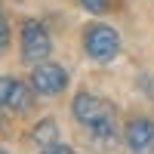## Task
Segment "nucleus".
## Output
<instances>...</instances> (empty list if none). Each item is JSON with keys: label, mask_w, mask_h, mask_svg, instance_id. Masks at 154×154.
Wrapping results in <instances>:
<instances>
[{"label": "nucleus", "mask_w": 154, "mask_h": 154, "mask_svg": "<svg viewBox=\"0 0 154 154\" xmlns=\"http://www.w3.org/2000/svg\"><path fill=\"white\" fill-rule=\"evenodd\" d=\"M83 49L89 53V59L96 62H114L120 53V34L108 28V25H89L83 31Z\"/></svg>", "instance_id": "nucleus-2"}, {"label": "nucleus", "mask_w": 154, "mask_h": 154, "mask_svg": "<svg viewBox=\"0 0 154 154\" xmlns=\"http://www.w3.org/2000/svg\"><path fill=\"white\" fill-rule=\"evenodd\" d=\"M31 83L40 96H59L68 86V74H65V68L53 65V62H40V65H34Z\"/></svg>", "instance_id": "nucleus-4"}, {"label": "nucleus", "mask_w": 154, "mask_h": 154, "mask_svg": "<svg viewBox=\"0 0 154 154\" xmlns=\"http://www.w3.org/2000/svg\"><path fill=\"white\" fill-rule=\"evenodd\" d=\"M3 154H9V151H3Z\"/></svg>", "instance_id": "nucleus-11"}, {"label": "nucleus", "mask_w": 154, "mask_h": 154, "mask_svg": "<svg viewBox=\"0 0 154 154\" xmlns=\"http://www.w3.org/2000/svg\"><path fill=\"white\" fill-rule=\"evenodd\" d=\"M40 154H74L71 148H65V145H46Z\"/></svg>", "instance_id": "nucleus-9"}, {"label": "nucleus", "mask_w": 154, "mask_h": 154, "mask_svg": "<svg viewBox=\"0 0 154 154\" xmlns=\"http://www.w3.org/2000/svg\"><path fill=\"white\" fill-rule=\"evenodd\" d=\"M0 43H3V49L9 46V25H6V19H3V37H0Z\"/></svg>", "instance_id": "nucleus-10"}, {"label": "nucleus", "mask_w": 154, "mask_h": 154, "mask_svg": "<svg viewBox=\"0 0 154 154\" xmlns=\"http://www.w3.org/2000/svg\"><path fill=\"white\" fill-rule=\"evenodd\" d=\"M53 53V40H49V34L40 22L28 19L22 25V62H28V65H40L43 59H49Z\"/></svg>", "instance_id": "nucleus-3"}, {"label": "nucleus", "mask_w": 154, "mask_h": 154, "mask_svg": "<svg viewBox=\"0 0 154 154\" xmlns=\"http://www.w3.org/2000/svg\"><path fill=\"white\" fill-rule=\"evenodd\" d=\"M56 136H59V123L56 120H40L34 126V142L37 145H56Z\"/></svg>", "instance_id": "nucleus-7"}, {"label": "nucleus", "mask_w": 154, "mask_h": 154, "mask_svg": "<svg viewBox=\"0 0 154 154\" xmlns=\"http://www.w3.org/2000/svg\"><path fill=\"white\" fill-rule=\"evenodd\" d=\"M126 145H130L133 154H151L154 151V123L148 117H136L126 126Z\"/></svg>", "instance_id": "nucleus-5"}, {"label": "nucleus", "mask_w": 154, "mask_h": 154, "mask_svg": "<svg viewBox=\"0 0 154 154\" xmlns=\"http://www.w3.org/2000/svg\"><path fill=\"white\" fill-rule=\"evenodd\" d=\"M0 99H3L6 111L25 114L31 108V89H28V83L16 80V77H3V83H0Z\"/></svg>", "instance_id": "nucleus-6"}, {"label": "nucleus", "mask_w": 154, "mask_h": 154, "mask_svg": "<svg viewBox=\"0 0 154 154\" xmlns=\"http://www.w3.org/2000/svg\"><path fill=\"white\" fill-rule=\"evenodd\" d=\"M80 3H83L89 12H105V9H108V0H80Z\"/></svg>", "instance_id": "nucleus-8"}, {"label": "nucleus", "mask_w": 154, "mask_h": 154, "mask_svg": "<svg viewBox=\"0 0 154 154\" xmlns=\"http://www.w3.org/2000/svg\"><path fill=\"white\" fill-rule=\"evenodd\" d=\"M71 111H74V117L93 133V139H99V142H114V108L102 96L77 93L74 102H71Z\"/></svg>", "instance_id": "nucleus-1"}]
</instances>
